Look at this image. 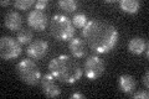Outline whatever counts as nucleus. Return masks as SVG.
Masks as SVG:
<instances>
[{"instance_id": "nucleus-24", "label": "nucleus", "mask_w": 149, "mask_h": 99, "mask_svg": "<svg viewBox=\"0 0 149 99\" xmlns=\"http://www.w3.org/2000/svg\"><path fill=\"white\" fill-rule=\"evenodd\" d=\"M104 3H106V4H113L114 1H113V0H106Z\"/></svg>"}, {"instance_id": "nucleus-10", "label": "nucleus", "mask_w": 149, "mask_h": 99, "mask_svg": "<svg viewBox=\"0 0 149 99\" xmlns=\"http://www.w3.org/2000/svg\"><path fill=\"white\" fill-rule=\"evenodd\" d=\"M68 48L74 58H83L87 55L86 41L80 37H72L68 42Z\"/></svg>"}, {"instance_id": "nucleus-13", "label": "nucleus", "mask_w": 149, "mask_h": 99, "mask_svg": "<svg viewBox=\"0 0 149 99\" xmlns=\"http://www.w3.org/2000/svg\"><path fill=\"white\" fill-rule=\"evenodd\" d=\"M137 87V82L134 77L129 74H122L118 77V88L124 94H132Z\"/></svg>"}, {"instance_id": "nucleus-22", "label": "nucleus", "mask_w": 149, "mask_h": 99, "mask_svg": "<svg viewBox=\"0 0 149 99\" xmlns=\"http://www.w3.org/2000/svg\"><path fill=\"white\" fill-rule=\"evenodd\" d=\"M71 98H73V99H85L86 97H85V94H81V93H73L71 96Z\"/></svg>"}, {"instance_id": "nucleus-23", "label": "nucleus", "mask_w": 149, "mask_h": 99, "mask_svg": "<svg viewBox=\"0 0 149 99\" xmlns=\"http://www.w3.org/2000/svg\"><path fill=\"white\" fill-rule=\"evenodd\" d=\"M0 4H1V6H8V5H10V4H14V3H11L10 0H3Z\"/></svg>"}, {"instance_id": "nucleus-17", "label": "nucleus", "mask_w": 149, "mask_h": 99, "mask_svg": "<svg viewBox=\"0 0 149 99\" xmlns=\"http://www.w3.org/2000/svg\"><path fill=\"white\" fill-rule=\"evenodd\" d=\"M87 22H88V17L85 15V14H82V12L76 14V15L73 16V19H72L73 26L77 27V29H83V27L86 26Z\"/></svg>"}, {"instance_id": "nucleus-8", "label": "nucleus", "mask_w": 149, "mask_h": 99, "mask_svg": "<svg viewBox=\"0 0 149 99\" xmlns=\"http://www.w3.org/2000/svg\"><path fill=\"white\" fill-rule=\"evenodd\" d=\"M47 15L41 10H31L27 15V25L35 31H44L47 26Z\"/></svg>"}, {"instance_id": "nucleus-16", "label": "nucleus", "mask_w": 149, "mask_h": 99, "mask_svg": "<svg viewBox=\"0 0 149 99\" xmlns=\"http://www.w3.org/2000/svg\"><path fill=\"white\" fill-rule=\"evenodd\" d=\"M57 6L66 12H73V11L77 10L78 3L73 1V0H60L57 3Z\"/></svg>"}, {"instance_id": "nucleus-11", "label": "nucleus", "mask_w": 149, "mask_h": 99, "mask_svg": "<svg viewBox=\"0 0 149 99\" xmlns=\"http://www.w3.org/2000/svg\"><path fill=\"white\" fill-rule=\"evenodd\" d=\"M4 26L10 31L19 32L22 26V16L17 11H9L4 17Z\"/></svg>"}, {"instance_id": "nucleus-15", "label": "nucleus", "mask_w": 149, "mask_h": 99, "mask_svg": "<svg viewBox=\"0 0 149 99\" xmlns=\"http://www.w3.org/2000/svg\"><path fill=\"white\" fill-rule=\"evenodd\" d=\"M32 39H34V35L27 29H21L19 32H16V40L20 45H30Z\"/></svg>"}, {"instance_id": "nucleus-14", "label": "nucleus", "mask_w": 149, "mask_h": 99, "mask_svg": "<svg viewBox=\"0 0 149 99\" xmlns=\"http://www.w3.org/2000/svg\"><path fill=\"white\" fill-rule=\"evenodd\" d=\"M119 8L123 12L130 14V15H134L139 11V8H141V1L138 0H120L119 1Z\"/></svg>"}, {"instance_id": "nucleus-6", "label": "nucleus", "mask_w": 149, "mask_h": 99, "mask_svg": "<svg viewBox=\"0 0 149 99\" xmlns=\"http://www.w3.org/2000/svg\"><path fill=\"white\" fill-rule=\"evenodd\" d=\"M21 45L14 37L3 36L0 39V56L4 61H10L21 55Z\"/></svg>"}, {"instance_id": "nucleus-18", "label": "nucleus", "mask_w": 149, "mask_h": 99, "mask_svg": "<svg viewBox=\"0 0 149 99\" xmlns=\"http://www.w3.org/2000/svg\"><path fill=\"white\" fill-rule=\"evenodd\" d=\"M34 0H16L14 1V8L17 10H29L31 6H35Z\"/></svg>"}, {"instance_id": "nucleus-20", "label": "nucleus", "mask_w": 149, "mask_h": 99, "mask_svg": "<svg viewBox=\"0 0 149 99\" xmlns=\"http://www.w3.org/2000/svg\"><path fill=\"white\" fill-rule=\"evenodd\" d=\"M49 6V0H37L35 3V9L36 10H45Z\"/></svg>"}, {"instance_id": "nucleus-2", "label": "nucleus", "mask_w": 149, "mask_h": 99, "mask_svg": "<svg viewBox=\"0 0 149 99\" xmlns=\"http://www.w3.org/2000/svg\"><path fill=\"white\" fill-rule=\"evenodd\" d=\"M49 69L57 81L66 84L78 82L83 74L80 63L74 60L73 56L68 55H58L54 57L49 63Z\"/></svg>"}, {"instance_id": "nucleus-4", "label": "nucleus", "mask_w": 149, "mask_h": 99, "mask_svg": "<svg viewBox=\"0 0 149 99\" xmlns=\"http://www.w3.org/2000/svg\"><path fill=\"white\" fill-rule=\"evenodd\" d=\"M15 71L19 78L25 84L36 86V84H39L41 82V77H42L41 71L39 68V66L35 63V61L32 60H29V58L21 60L16 64Z\"/></svg>"}, {"instance_id": "nucleus-19", "label": "nucleus", "mask_w": 149, "mask_h": 99, "mask_svg": "<svg viewBox=\"0 0 149 99\" xmlns=\"http://www.w3.org/2000/svg\"><path fill=\"white\" fill-rule=\"evenodd\" d=\"M132 98L133 99H148L149 93H148V91H138L132 94Z\"/></svg>"}, {"instance_id": "nucleus-12", "label": "nucleus", "mask_w": 149, "mask_h": 99, "mask_svg": "<svg viewBox=\"0 0 149 99\" xmlns=\"http://www.w3.org/2000/svg\"><path fill=\"white\" fill-rule=\"evenodd\" d=\"M147 50H148V41L146 39H143V37H139V36L133 37L128 42V51L132 55L141 56Z\"/></svg>"}, {"instance_id": "nucleus-3", "label": "nucleus", "mask_w": 149, "mask_h": 99, "mask_svg": "<svg viewBox=\"0 0 149 99\" xmlns=\"http://www.w3.org/2000/svg\"><path fill=\"white\" fill-rule=\"evenodd\" d=\"M50 30L51 35L58 41H70L74 35L72 20L62 14H56L51 17Z\"/></svg>"}, {"instance_id": "nucleus-9", "label": "nucleus", "mask_w": 149, "mask_h": 99, "mask_svg": "<svg viewBox=\"0 0 149 99\" xmlns=\"http://www.w3.org/2000/svg\"><path fill=\"white\" fill-rule=\"evenodd\" d=\"M47 51H49V42L45 40L37 39V40H34L27 46L26 53L32 60H41L47 55Z\"/></svg>"}, {"instance_id": "nucleus-21", "label": "nucleus", "mask_w": 149, "mask_h": 99, "mask_svg": "<svg viewBox=\"0 0 149 99\" xmlns=\"http://www.w3.org/2000/svg\"><path fill=\"white\" fill-rule=\"evenodd\" d=\"M148 79H149V72L147 71L146 74H144V76L142 77V82H143L144 86H146V88H148V87H149V81H148Z\"/></svg>"}, {"instance_id": "nucleus-1", "label": "nucleus", "mask_w": 149, "mask_h": 99, "mask_svg": "<svg viewBox=\"0 0 149 99\" xmlns=\"http://www.w3.org/2000/svg\"><path fill=\"white\" fill-rule=\"evenodd\" d=\"M82 36L90 48L101 55L109 53L117 46L119 39L116 26L102 19L88 20L86 26L82 29Z\"/></svg>"}, {"instance_id": "nucleus-5", "label": "nucleus", "mask_w": 149, "mask_h": 99, "mask_svg": "<svg viewBox=\"0 0 149 99\" xmlns=\"http://www.w3.org/2000/svg\"><path fill=\"white\" fill-rule=\"evenodd\" d=\"M83 71H85V76L90 81H96L100 77L103 76L104 71H106V64L103 62V60L98 56H88L87 60L85 61L83 64Z\"/></svg>"}, {"instance_id": "nucleus-7", "label": "nucleus", "mask_w": 149, "mask_h": 99, "mask_svg": "<svg viewBox=\"0 0 149 99\" xmlns=\"http://www.w3.org/2000/svg\"><path fill=\"white\" fill-rule=\"evenodd\" d=\"M56 79L51 73H45L41 77V87L42 92L47 98H56L61 94V88L57 84Z\"/></svg>"}]
</instances>
